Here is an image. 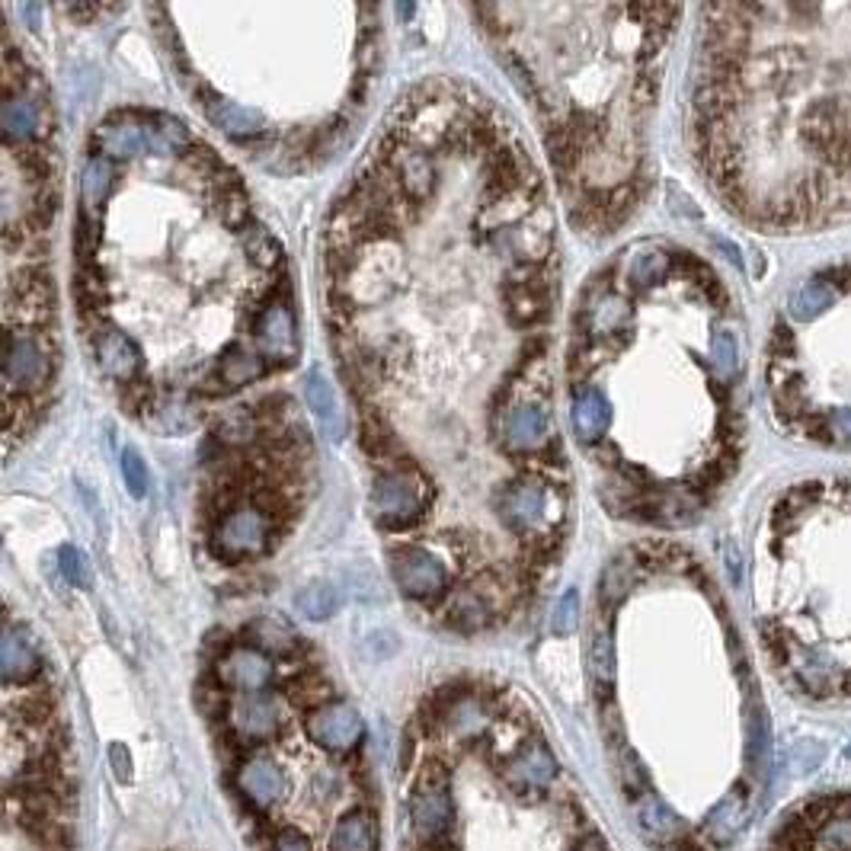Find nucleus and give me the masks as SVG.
I'll use <instances>...</instances> for the list:
<instances>
[{"label":"nucleus","mask_w":851,"mask_h":851,"mask_svg":"<svg viewBox=\"0 0 851 851\" xmlns=\"http://www.w3.org/2000/svg\"><path fill=\"white\" fill-rule=\"evenodd\" d=\"M618 772H622V784H625V791H628V794H634V797H647V794H643V791H647V775H643V765H640V759H637L630 749H622Z\"/></svg>","instance_id":"obj_46"},{"label":"nucleus","mask_w":851,"mask_h":851,"mask_svg":"<svg viewBox=\"0 0 851 851\" xmlns=\"http://www.w3.org/2000/svg\"><path fill=\"white\" fill-rule=\"evenodd\" d=\"M0 128H3L7 148H13V145L23 148L48 132V107L26 93L10 90V93H3V103H0Z\"/></svg>","instance_id":"obj_17"},{"label":"nucleus","mask_w":851,"mask_h":851,"mask_svg":"<svg viewBox=\"0 0 851 851\" xmlns=\"http://www.w3.org/2000/svg\"><path fill=\"white\" fill-rule=\"evenodd\" d=\"M119 468H122V481H125V490L135 496V500H145L148 496V464H145V458L135 451V448H125L122 451V458H119Z\"/></svg>","instance_id":"obj_42"},{"label":"nucleus","mask_w":851,"mask_h":851,"mask_svg":"<svg viewBox=\"0 0 851 851\" xmlns=\"http://www.w3.org/2000/svg\"><path fill=\"white\" fill-rule=\"evenodd\" d=\"M250 336H254V346L259 349V356L279 369H289L298 362V349H301V339H298L295 327V314L289 307V301H266L259 304L250 317Z\"/></svg>","instance_id":"obj_9"},{"label":"nucleus","mask_w":851,"mask_h":851,"mask_svg":"<svg viewBox=\"0 0 851 851\" xmlns=\"http://www.w3.org/2000/svg\"><path fill=\"white\" fill-rule=\"evenodd\" d=\"M433 493L436 490L426 483L419 464L378 474L369 496L374 525L384 528V531H410V528H416L423 522V516H426V510H429Z\"/></svg>","instance_id":"obj_4"},{"label":"nucleus","mask_w":851,"mask_h":851,"mask_svg":"<svg viewBox=\"0 0 851 851\" xmlns=\"http://www.w3.org/2000/svg\"><path fill=\"white\" fill-rule=\"evenodd\" d=\"M570 851H608V846H605L602 836H586V839H580Z\"/></svg>","instance_id":"obj_51"},{"label":"nucleus","mask_w":851,"mask_h":851,"mask_svg":"<svg viewBox=\"0 0 851 851\" xmlns=\"http://www.w3.org/2000/svg\"><path fill=\"white\" fill-rule=\"evenodd\" d=\"M759 630L810 698H851V478L787 486L755 545Z\"/></svg>","instance_id":"obj_2"},{"label":"nucleus","mask_w":851,"mask_h":851,"mask_svg":"<svg viewBox=\"0 0 851 851\" xmlns=\"http://www.w3.org/2000/svg\"><path fill=\"white\" fill-rule=\"evenodd\" d=\"M557 759L545 742L531 740L518 749L516 755L506 762V781L516 794H541L545 787H551L557 777Z\"/></svg>","instance_id":"obj_18"},{"label":"nucleus","mask_w":851,"mask_h":851,"mask_svg":"<svg viewBox=\"0 0 851 851\" xmlns=\"http://www.w3.org/2000/svg\"><path fill=\"white\" fill-rule=\"evenodd\" d=\"M148 423L154 429H160L164 436H186L202 423V413L180 394H164L157 401V407L150 410Z\"/></svg>","instance_id":"obj_32"},{"label":"nucleus","mask_w":851,"mask_h":851,"mask_svg":"<svg viewBox=\"0 0 851 851\" xmlns=\"http://www.w3.org/2000/svg\"><path fill=\"white\" fill-rule=\"evenodd\" d=\"M112 186H115V167H112L110 157H100V154L90 157L87 167H83V186H80L83 189V215L100 222Z\"/></svg>","instance_id":"obj_31"},{"label":"nucleus","mask_w":851,"mask_h":851,"mask_svg":"<svg viewBox=\"0 0 851 851\" xmlns=\"http://www.w3.org/2000/svg\"><path fill=\"white\" fill-rule=\"evenodd\" d=\"M215 679L222 688H231L237 695H266V688L276 679L272 660L257 647H231L215 663Z\"/></svg>","instance_id":"obj_15"},{"label":"nucleus","mask_w":851,"mask_h":851,"mask_svg":"<svg viewBox=\"0 0 851 851\" xmlns=\"http://www.w3.org/2000/svg\"><path fill=\"white\" fill-rule=\"evenodd\" d=\"M0 672L7 685H26L42 672L36 643L23 634V628H13L10 622L3 625V640H0Z\"/></svg>","instance_id":"obj_22"},{"label":"nucleus","mask_w":851,"mask_h":851,"mask_svg":"<svg viewBox=\"0 0 851 851\" xmlns=\"http://www.w3.org/2000/svg\"><path fill=\"white\" fill-rule=\"evenodd\" d=\"M276 525L269 522V516L257 510L254 503L237 506L234 513L212 528L209 535V551L212 557H219L222 563H240V560H254V557L266 555L272 545Z\"/></svg>","instance_id":"obj_6"},{"label":"nucleus","mask_w":851,"mask_h":851,"mask_svg":"<svg viewBox=\"0 0 851 851\" xmlns=\"http://www.w3.org/2000/svg\"><path fill=\"white\" fill-rule=\"evenodd\" d=\"M334 851H374V826L366 814H346L334 829L331 839Z\"/></svg>","instance_id":"obj_36"},{"label":"nucleus","mask_w":851,"mask_h":851,"mask_svg":"<svg viewBox=\"0 0 851 851\" xmlns=\"http://www.w3.org/2000/svg\"><path fill=\"white\" fill-rule=\"evenodd\" d=\"M304 401H307V410L314 413V419L321 423V429L339 443L346 436V413L339 407V397L331 388V381L324 378L321 369L307 371V381H304Z\"/></svg>","instance_id":"obj_27"},{"label":"nucleus","mask_w":851,"mask_h":851,"mask_svg":"<svg viewBox=\"0 0 851 851\" xmlns=\"http://www.w3.org/2000/svg\"><path fill=\"white\" fill-rule=\"evenodd\" d=\"M110 765L122 784L132 781V755H128V749H125L122 742H112L110 746Z\"/></svg>","instance_id":"obj_49"},{"label":"nucleus","mask_w":851,"mask_h":851,"mask_svg":"<svg viewBox=\"0 0 851 851\" xmlns=\"http://www.w3.org/2000/svg\"><path fill=\"white\" fill-rule=\"evenodd\" d=\"M413 10H416L413 3H397V13H401V16H410Z\"/></svg>","instance_id":"obj_53"},{"label":"nucleus","mask_w":851,"mask_h":851,"mask_svg":"<svg viewBox=\"0 0 851 851\" xmlns=\"http://www.w3.org/2000/svg\"><path fill=\"white\" fill-rule=\"evenodd\" d=\"M186 167L195 173V177H205V180H212V177H219L224 170V164L219 160V154L212 148H205V145H192V148L183 154Z\"/></svg>","instance_id":"obj_45"},{"label":"nucleus","mask_w":851,"mask_h":851,"mask_svg":"<svg viewBox=\"0 0 851 851\" xmlns=\"http://www.w3.org/2000/svg\"><path fill=\"white\" fill-rule=\"evenodd\" d=\"M397 647H401V640H397V634H394V630H371L369 637H366V643H362L366 657L374 660V663H381V660L394 657V653H397Z\"/></svg>","instance_id":"obj_47"},{"label":"nucleus","mask_w":851,"mask_h":851,"mask_svg":"<svg viewBox=\"0 0 851 851\" xmlns=\"http://www.w3.org/2000/svg\"><path fill=\"white\" fill-rule=\"evenodd\" d=\"M555 443L551 413L541 401H518L503 407L500 416V445L513 455H541Z\"/></svg>","instance_id":"obj_13"},{"label":"nucleus","mask_w":851,"mask_h":851,"mask_svg":"<svg viewBox=\"0 0 851 851\" xmlns=\"http://www.w3.org/2000/svg\"><path fill=\"white\" fill-rule=\"evenodd\" d=\"M822 842L836 851H851V819H836L822 829Z\"/></svg>","instance_id":"obj_48"},{"label":"nucleus","mask_w":851,"mask_h":851,"mask_svg":"<svg viewBox=\"0 0 851 851\" xmlns=\"http://www.w3.org/2000/svg\"><path fill=\"white\" fill-rule=\"evenodd\" d=\"M765 388L791 439L851 455V259L816 269L781 301Z\"/></svg>","instance_id":"obj_3"},{"label":"nucleus","mask_w":851,"mask_h":851,"mask_svg":"<svg viewBox=\"0 0 851 851\" xmlns=\"http://www.w3.org/2000/svg\"><path fill=\"white\" fill-rule=\"evenodd\" d=\"M219 443L227 448V451H240V448H247V445H254L257 439H262V423H259V416L250 410H234L231 416H224L222 423H219V429L212 433Z\"/></svg>","instance_id":"obj_34"},{"label":"nucleus","mask_w":851,"mask_h":851,"mask_svg":"<svg viewBox=\"0 0 851 851\" xmlns=\"http://www.w3.org/2000/svg\"><path fill=\"white\" fill-rule=\"evenodd\" d=\"M58 563H61V573H65V580L77 586V590H90V567H87V560L83 555L77 551V548H61L58 551Z\"/></svg>","instance_id":"obj_44"},{"label":"nucleus","mask_w":851,"mask_h":851,"mask_svg":"<svg viewBox=\"0 0 851 851\" xmlns=\"http://www.w3.org/2000/svg\"><path fill=\"white\" fill-rule=\"evenodd\" d=\"M331 695H334V685L321 672H301L295 682L289 685V698L298 707H311V710L331 704Z\"/></svg>","instance_id":"obj_40"},{"label":"nucleus","mask_w":851,"mask_h":851,"mask_svg":"<svg viewBox=\"0 0 851 851\" xmlns=\"http://www.w3.org/2000/svg\"><path fill=\"white\" fill-rule=\"evenodd\" d=\"M637 819L643 826V832H650L653 839H672L679 836V816L669 810V804H663L660 797L647 794L637 804Z\"/></svg>","instance_id":"obj_38"},{"label":"nucleus","mask_w":851,"mask_h":851,"mask_svg":"<svg viewBox=\"0 0 851 851\" xmlns=\"http://www.w3.org/2000/svg\"><path fill=\"white\" fill-rule=\"evenodd\" d=\"M570 423H573V433L583 445L608 443V433H612V423H615V407H612V401L605 397L602 388L580 384L573 391V401H570Z\"/></svg>","instance_id":"obj_16"},{"label":"nucleus","mask_w":851,"mask_h":851,"mask_svg":"<svg viewBox=\"0 0 851 851\" xmlns=\"http://www.w3.org/2000/svg\"><path fill=\"white\" fill-rule=\"evenodd\" d=\"M199 107L205 110L209 122H212V125H219V128L227 132L231 138L259 135V132H262V125H266L257 110L240 107V103H234V100H224V97H219V93H215L212 87H205V83H202V90H199Z\"/></svg>","instance_id":"obj_24"},{"label":"nucleus","mask_w":851,"mask_h":851,"mask_svg":"<svg viewBox=\"0 0 851 851\" xmlns=\"http://www.w3.org/2000/svg\"><path fill=\"white\" fill-rule=\"evenodd\" d=\"M20 13H23V16L30 20V30H36V26H38V13H42V7H38V3H23V7H20Z\"/></svg>","instance_id":"obj_52"},{"label":"nucleus","mask_w":851,"mask_h":851,"mask_svg":"<svg viewBox=\"0 0 851 851\" xmlns=\"http://www.w3.org/2000/svg\"><path fill=\"white\" fill-rule=\"evenodd\" d=\"M295 608L307 622H327L343 608V590L336 583H327V580L311 583L295 595Z\"/></svg>","instance_id":"obj_33"},{"label":"nucleus","mask_w":851,"mask_h":851,"mask_svg":"<svg viewBox=\"0 0 851 851\" xmlns=\"http://www.w3.org/2000/svg\"><path fill=\"white\" fill-rule=\"evenodd\" d=\"M506 317L513 327H538L551 314V276L548 266H516L503 282Z\"/></svg>","instance_id":"obj_10"},{"label":"nucleus","mask_w":851,"mask_h":851,"mask_svg":"<svg viewBox=\"0 0 851 851\" xmlns=\"http://www.w3.org/2000/svg\"><path fill=\"white\" fill-rule=\"evenodd\" d=\"M384 164H388L394 183L407 189V195H413V199H429L439 186V170H436L433 157L423 154V150H388Z\"/></svg>","instance_id":"obj_20"},{"label":"nucleus","mask_w":851,"mask_h":851,"mask_svg":"<svg viewBox=\"0 0 851 851\" xmlns=\"http://www.w3.org/2000/svg\"><path fill=\"white\" fill-rule=\"evenodd\" d=\"M391 573L401 593L416 602H436L448 590V570L439 557L419 545L391 548Z\"/></svg>","instance_id":"obj_12"},{"label":"nucleus","mask_w":851,"mask_h":851,"mask_svg":"<svg viewBox=\"0 0 851 851\" xmlns=\"http://www.w3.org/2000/svg\"><path fill=\"white\" fill-rule=\"evenodd\" d=\"M486 240L496 254L510 257L516 266H548L555 254V215L541 205L522 222L490 231Z\"/></svg>","instance_id":"obj_8"},{"label":"nucleus","mask_w":851,"mask_h":851,"mask_svg":"<svg viewBox=\"0 0 851 851\" xmlns=\"http://www.w3.org/2000/svg\"><path fill=\"white\" fill-rule=\"evenodd\" d=\"M93 142L103 150V157L128 160L138 150H145V122H138L132 112H115L97 128Z\"/></svg>","instance_id":"obj_25"},{"label":"nucleus","mask_w":851,"mask_h":851,"mask_svg":"<svg viewBox=\"0 0 851 851\" xmlns=\"http://www.w3.org/2000/svg\"><path fill=\"white\" fill-rule=\"evenodd\" d=\"M55 371V352L36 331L7 327L3 334V381L7 397H26L48 384Z\"/></svg>","instance_id":"obj_5"},{"label":"nucleus","mask_w":851,"mask_h":851,"mask_svg":"<svg viewBox=\"0 0 851 851\" xmlns=\"http://www.w3.org/2000/svg\"><path fill=\"white\" fill-rule=\"evenodd\" d=\"M590 672H593L595 688L605 698V692L615 685V640L608 628H598L590 640Z\"/></svg>","instance_id":"obj_37"},{"label":"nucleus","mask_w":851,"mask_h":851,"mask_svg":"<svg viewBox=\"0 0 851 851\" xmlns=\"http://www.w3.org/2000/svg\"><path fill=\"white\" fill-rule=\"evenodd\" d=\"M692 148L742 222H851V3L704 7Z\"/></svg>","instance_id":"obj_1"},{"label":"nucleus","mask_w":851,"mask_h":851,"mask_svg":"<svg viewBox=\"0 0 851 851\" xmlns=\"http://www.w3.org/2000/svg\"><path fill=\"white\" fill-rule=\"evenodd\" d=\"M237 791L257 807V810H269L282 800L285 794V775L282 769L266 759V755H250L240 769H237Z\"/></svg>","instance_id":"obj_19"},{"label":"nucleus","mask_w":851,"mask_h":851,"mask_svg":"<svg viewBox=\"0 0 851 851\" xmlns=\"http://www.w3.org/2000/svg\"><path fill=\"white\" fill-rule=\"evenodd\" d=\"M580 628V595L576 590H567V593L557 598L555 612H551V634L555 637H570Z\"/></svg>","instance_id":"obj_43"},{"label":"nucleus","mask_w":851,"mask_h":851,"mask_svg":"<svg viewBox=\"0 0 851 851\" xmlns=\"http://www.w3.org/2000/svg\"><path fill=\"white\" fill-rule=\"evenodd\" d=\"M276 851H311L307 846V839L295 832V829H285L282 836H279V842H276Z\"/></svg>","instance_id":"obj_50"},{"label":"nucleus","mask_w":851,"mask_h":851,"mask_svg":"<svg viewBox=\"0 0 851 851\" xmlns=\"http://www.w3.org/2000/svg\"><path fill=\"white\" fill-rule=\"evenodd\" d=\"M445 618H448L451 628L464 630V634H474V630L490 628L493 618H496V612L490 608V602H486L483 595L474 593L471 586H464V590H458V593L451 595Z\"/></svg>","instance_id":"obj_30"},{"label":"nucleus","mask_w":851,"mask_h":851,"mask_svg":"<svg viewBox=\"0 0 851 851\" xmlns=\"http://www.w3.org/2000/svg\"><path fill=\"white\" fill-rule=\"evenodd\" d=\"M493 506H496V518L503 522V528L525 535V538L538 535L545 522H557V516H563V510L557 506L548 483L535 481V478L506 483L496 493Z\"/></svg>","instance_id":"obj_7"},{"label":"nucleus","mask_w":851,"mask_h":851,"mask_svg":"<svg viewBox=\"0 0 851 851\" xmlns=\"http://www.w3.org/2000/svg\"><path fill=\"white\" fill-rule=\"evenodd\" d=\"M455 807H451V787L448 775L439 765H429L413 787L410 797V822L419 842H439L451 829Z\"/></svg>","instance_id":"obj_11"},{"label":"nucleus","mask_w":851,"mask_h":851,"mask_svg":"<svg viewBox=\"0 0 851 851\" xmlns=\"http://www.w3.org/2000/svg\"><path fill=\"white\" fill-rule=\"evenodd\" d=\"M849 755H851V749H849Z\"/></svg>","instance_id":"obj_54"},{"label":"nucleus","mask_w":851,"mask_h":851,"mask_svg":"<svg viewBox=\"0 0 851 851\" xmlns=\"http://www.w3.org/2000/svg\"><path fill=\"white\" fill-rule=\"evenodd\" d=\"M231 727L247 742L269 740L279 730V704L269 695H240L231 704Z\"/></svg>","instance_id":"obj_23"},{"label":"nucleus","mask_w":851,"mask_h":851,"mask_svg":"<svg viewBox=\"0 0 851 851\" xmlns=\"http://www.w3.org/2000/svg\"><path fill=\"white\" fill-rule=\"evenodd\" d=\"M304 730L314 746H321L327 752H349L366 737V720L352 704L331 702L307 714Z\"/></svg>","instance_id":"obj_14"},{"label":"nucleus","mask_w":851,"mask_h":851,"mask_svg":"<svg viewBox=\"0 0 851 851\" xmlns=\"http://www.w3.org/2000/svg\"><path fill=\"white\" fill-rule=\"evenodd\" d=\"M240 247H244V257L250 259L257 269H262V272L279 269V266H282V259H285L279 237H276L269 227H262V224H254L250 231H244V234H240Z\"/></svg>","instance_id":"obj_35"},{"label":"nucleus","mask_w":851,"mask_h":851,"mask_svg":"<svg viewBox=\"0 0 851 851\" xmlns=\"http://www.w3.org/2000/svg\"><path fill=\"white\" fill-rule=\"evenodd\" d=\"M215 371L222 374V381L227 384V391H237V388H247V384L259 381V378L269 371V362L259 356L257 346L231 343V346H224L222 349Z\"/></svg>","instance_id":"obj_28"},{"label":"nucleus","mask_w":851,"mask_h":851,"mask_svg":"<svg viewBox=\"0 0 851 851\" xmlns=\"http://www.w3.org/2000/svg\"><path fill=\"white\" fill-rule=\"evenodd\" d=\"M93 349H97L100 369L115 378L119 384L142 378V352L132 336H125L115 327H103V334L93 336Z\"/></svg>","instance_id":"obj_21"},{"label":"nucleus","mask_w":851,"mask_h":851,"mask_svg":"<svg viewBox=\"0 0 851 851\" xmlns=\"http://www.w3.org/2000/svg\"><path fill=\"white\" fill-rule=\"evenodd\" d=\"M746 819H749V791H746L742 784H737V787L707 814V819H704V836H707L710 846L724 849V846H730V842L740 836Z\"/></svg>","instance_id":"obj_26"},{"label":"nucleus","mask_w":851,"mask_h":851,"mask_svg":"<svg viewBox=\"0 0 851 851\" xmlns=\"http://www.w3.org/2000/svg\"><path fill=\"white\" fill-rule=\"evenodd\" d=\"M247 647H257L266 657H289L301 647L295 628L282 618H257L247 625Z\"/></svg>","instance_id":"obj_29"},{"label":"nucleus","mask_w":851,"mask_h":851,"mask_svg":"<svg viewBox=\"0 0 851 851\" xmlns=\"http://www.w3.org/2000/svg\"><path fill=\"white\" fill-rule=\"evenodd\" d=\"M219 202H215V212H219V222L224 227H231V231H250L254 227V205H250V199H247V192H244V186L240 189H231V192H222V195H215Z\"/></svg>","instance_id":"obj_39"},{"label":"nucleus","mask_w":851,"mask_h":851,"mask_svg":"<svg viewBox=\"0 0 851 851\" xmlns=\"http://www.w3.org/2000/svg\"><path fill=\"white\" fill-rule=\"evenodd\" d=\"M119 401H122V407L128 410V413H138V416L148 419L150 410L157 407L160 397H157V388L150 384V378H135V381L119 388Z\"/></svg>","instance_id":"obj_41"}]
</instances>
